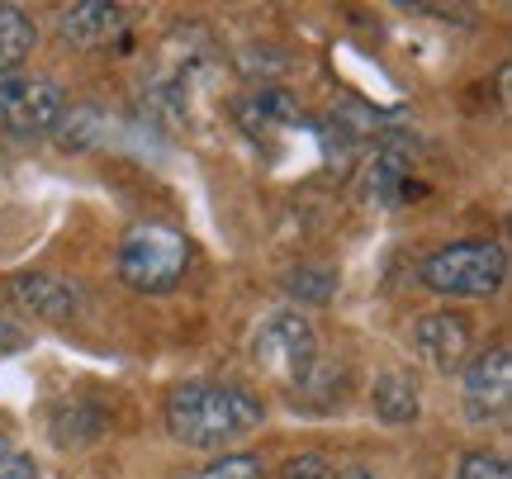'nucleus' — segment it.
<instances>
[{"mask_svg": "<svg viewBox=\"0 0 512 479\" xmlns=\"http://www.w3.org/2000/svg\"><path fill=\"white\" fill-rule=\"evenodd\" d=\"M162 418L171 442L190 446V451H219V446L256 432L266 418V404L233 380H185L166 394Z\"/></svg>", "mask_w": 512, "mask_h": 479, "instance_id": "obj_1", "label": "nucleus"}, {"mask_svg": "<svg viewBox=\"0 0 512 479\" xmlns=\"http://www.w3.org/2000/svg\"><path fill=\"white\" fill-rule=\"evenodd\" d=\"M185 266H190V242L166 223H133L114 247V271L138 295H171Z\"/></svg>", "mask_w": 512, "mask_h": 479, "instance_id": "obj_2", "label": "nucleus"}, {"mask_svg": "<svg viewBox=\"0 0 512 479\" xmlns=\"http://www.w3.org/2000/svg\"><path fill=\"white\" fill-rule=\"evenodd\" d=\"M418 276L441 299H494L503 290V280H508V257H503L498 242L484 238L446 242L422 261Z\"/></svg>", "mask_w": 512, "mask_h": 479, "instance_id": "obj_3", "label": "nucleus"}, {"mask_svg": "<svg viewBox=\"0 0 512 479\" xmlns=\"http://www.w3.org/2000/svg\"><path fill=\"white\" fill-rule=\"evenodd\" d=\"M252 356L261 375H271L275 385H309L313 366H318V332L299 309H275L256 323Z\"/></svg>", "mask_w": 512, "mask_h": 479, "instance_id": "obj_4", "label": "nucleus"}, {"mask_svg": "<svg viewBox=\"0 0 512 479\" xmlns=\"http://www.w3.org/2000/svg\"><path fill=\"white\" fill-rule=\"evenodd\" d=\"M67 114V95L53 76L43 72H10L0 76V129L29 143V138H48Z\"/></svg>", "mask_w": 512, "mask_h": 479, "instance_id": "obj_5", "label": "nucleus"}, {"mask_svg": "<svg viewBox=\"0 0 512 479\" xmlns=\"http://www.w3.org/2000/svg\"><path fill=\"white\" fill-rule=\"evenodd\" d=\"M460 404L470 423H498L512 404V351L489 347L460 366Z\"/></svg>", "mask_w": 512, "mask_h": 479, "instance_id": "obj_6", "label": "nucleus"}, {"mask_svg": "<svg viewBox=\"0 0 512 479\" xmlns=\"http://www.w3.org/2000/svg\"><path fill=\"white\" fill-rule=\"evenodd\" d=\"M10 299H15L24 314L48 318V323H67L86 309V290L81 280L57 276V271H19L10 280Z\"/></svg>", "mask_w": 512, "mask_h": 479, "instance_id": "obj_7", "label": "nucleus"}, {"mask_svg": "<svg viewBox=\"0 0 512 479\" xmlns=\"http://www.w3.org/2000/svg\"><path fill=\"white\" fill-rule=\"evenodd\" d=\"M475 347V323L456 309H441V314H422L413 323V351L432 370H460L470 361Z\"/></svg>", "mask_w": 512, "mask_h": 479, "instance_id": "obj_8", "label": "nucleus"}, {"mask_svg": "<svg viewBox=\"0 0 512 479\" xmlns=\"http://www.w3.org/2000/svg\"><path fill=\"white\" fill-rule=\"evenodd\" d=\"M370 408H375V418L389 427H403L413 423L422 413V394H418V380L408 375V370H384L375 389H370Z\"/></svg>", "mask_w": 512, "mask_h": 479, "instance_id": "obj_9", "label": "nucleus"}, {"mask_svg": "<svg viewBox=\"0 0 512 479\" xmlns=\"http://www.w3.org/2000/svg\"><path fill=\"white\" fill-rule=\"evenodd\" d=\"M57 34L67 38V43H81V48L110 43L119 34V10L114 5H67L57 15Z\"/></svg>", "mask_w": 512, "mask_h": 479, "instance_id": "obj_10", "label": "nucleus"}, {"mask_svg": "<svg viewBox=\"0 0 512 479\" xmlns=\"http://www.w3.org/2000/svg\"><path fill=\"white\" fill-rule=\"evenodd\" d=\"M34 43H38L34 19L24 15V10H15V5H0V76L24 72Z\"/></svg>", "mask_w": 512, "mask_h": 479, "instance_id": "obj_11", "label": "nucleus"}, {"mask_svg": "<svg viewBox=\"0 0 512 479\" xmlns=\"http://www.w3.org/2000/svg\"><path fill=\"white\" fill-rule=\"evenodd\" d=\"M403 181H408V162H403L399 152H380L366 171V195L375 204H394L399 200V190H403Z\"/></svg>", "mask_w": 512, "mask_h": 479, "instance_id": "obj_12", "label": "nucleus"}, {"mask_svg": "<svg viewBox=\"0 0 512 479\" xmlns=\"http://www.w3.org/2000/svg\"><path fill=\"white\" fill-rule=\"evenodd\" d=\"M285 285H290V295L304 299V304H328L332 290H337V276H332V271H313V266H299V271H294Z\"/></svg>", "mask_w": 512, "mask_h": 479, "instance_id": "obj_13", "label": "nucleus"}, {"mask_svg": "<svg viewBox=\"0 0 512 479\" xmlns=\"http://www.w3.org/2000/svg\"><path fill=\"white\" fill-rule=\"evenodd\" d=\"M176 479H261V461L256 456H219V461H209Z\"/></svg>", "mask_w": 512, "mask_h": 479, "instance_id": "obj_14", "label": "nucleus"}, {"mask_svg": "<svg viewBox=\"0 0 512 479\" xmlns=\"http://www.w3.org/2000/svg\"><path fill=\"white\" fill-rule=\"evenodd\" d=\"M456 479H512V465L498 451H465L456 461Z\"/></svg>", "mask_w": 512, "mask_h": 479, "instance_id": "obj_15", "label": "nucleus"}, {"mask_svg": "<svg viewBox=\"0 0 512 479\" xmlns=\"http://www.w3.org/2000/svg\"><path fill=\"white\" fill-rule=\"evenodd\" d=\"M0 479H38V465L29 451H19L10 442V432L0 427Z\"/></svg>", "mask_w": 512, "mask_h": 479, "instance_id": "obj_16", "label": "nucleus"}, {"mask_svg": "<svg viewBox=\"0 0 512 479\" xmlns=\"http://www.w3.org/2000/svg\"><path fill=\"white\" fill-rule=\"evenodd\" d=\"M275 479H332V465L323 456H294V461L280 465Z\"/></svg>", "mask_w": 512, "mask_h": 479, "instance_id": "obj_17", "label": "nucleus"}, {"mask_svg": "<svg viewBox=\"0 0 512 479\" xmlns=\"http://www.w3.org/2000/svg\"><path fill=\"white\" fill-rule=\"evenodd\" d=\"M29 347V337H24V328H15L10 318H0V356H15V351Z\"/></svg>", "mask_w": 512, "mask_h": 479, "instance_id": "obj_18", "label": "nucleus"}, {"mask_svg": "<svg viewBox=\"0 0 512 479\" xmlns=\"http://www.w3.org/2000/svg\"><path fill=\"white\" fill-rule=\"evenodd\" d=\"M332 479H375L366 465H347V470H332Z\"/></svg>", "mask_w": 512, "mask_h": 479, "instance_id": "obj_19", "label": "nucleus"}]
</instances>
